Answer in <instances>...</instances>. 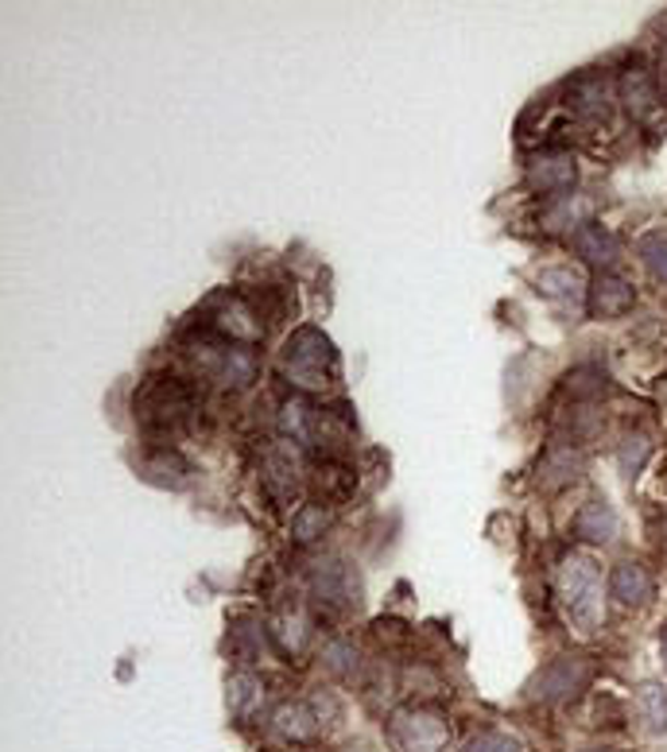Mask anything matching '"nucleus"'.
Here are the masks:
<instances>
[{"label": "nucleus", "instance_id": "f257e3e1", "mask_svg": "<svg viewBox=\"0 0 667 752\" xmlns=\"http://www.w3.org/2000/svg\"><path fill=\"white\" fill-rule=\"evenodd\" d=\"M559 590V606H563L566 621L578 628L582 636H590L601 628V578L598 566L590 563L586 555H571L563 559L555 578Z\"/></svg>", "mask_w": 667, "mask_h": 752}, {"label": "nucleus", "instance_id": "f03ea898", "mask_svg": "<svg viewBox=\"0 0 667 752\" xmlns=\"http://www.w3.org/2000/svg\"><path fill=\"white\" fill-rule=\"evenodd\" d=\"M283 376L291 385L300 388H326L338 373V353H334L330 338L315 326L291 333V342L283 345V361H280Z\"/></svg>", "mask_w": 667, "mask_h": 752}, {"label": "nucleus", "instance_id": "7ed1b4c3", "mask_svg": "<svg viewBox=\"0 0 667 752\" xmlns=\"http://www.w3.org/2000/svg\"><path fill=\"white\" fill-rule=\"evenodd\" d=\"M393 737L403 752H446L450 749V721L428 706H403L393 714Z\"/></svg>", "mask_w": 667, "mask_h": 752}, {"label": "nucleus", "instance_id": "20e7f679", "mask_svg": "<svg viewBox=\"0 0 667 752\" xmlns=\"http://www.w3.org/2000/svg\"><path fill=\"white\" fill-rule=\"evenodd\" d=\"M190 408H195L190 388L183 385V380H172V376H167V380H148L137 396V415H140V423H148V427H172V423H179Z\"/></svg>", "mask_w": 667, "mask_h": 752}, {"label": "nucleus", "instance_id": "39448f33", "mask_svg": "<svg viewBox=\"0 0 667 752\" xmlns=\"http://www.w3.org/2000/svg\"><path fill=\"white\" fill-rule=\"evenodd\" d=\"M590 683V659L586 656H559L528 683V698L536 702H566Z\"/></svg>", "mask_w": 667, "mask_h": 752}, {"label": "nucleus", "instance_id": "423d86ee", "mask_svg": "<svg viewBox=\"0 0 667 752\" xmlns=\"http://www.w3.org/2000/svg\"><path fill=\"white\" fill-rule=\"evenodd\" d=\"M311 598L323 609H358L361 601V581L346 559H326L311 571Z\"/></svg>", "mask_w": 667, "mask_h": 752}, {"label": "nucleus", "instance_id": "0eeeda50", "mask_svg": "<svg viewBox=\"0 0 667 752\" xmlns=\"http://www.w3.org/2000/svg\"><path fill=\"white\" fill-rule=\"evenodd\" d=\"M202 373L210 376V380H218L222 388H248L257 380V353L237 342L206 345Z\"/></svg>", "mask_w": 667, "mask_h": 752}, {"label": "nucleus", "instance_id": "6e6552de", "mask_svg": "<svg viewBox=\"0 0 667 752\" xmlns=\"http://www.w3.org/2000/svg\"><path fill=\"white\" fill-rule=\"evenodd\" d=\"M300 473H303V462H300V450H295V446L291 443L268 446L265 450V485L280 505H288L291 496L300 493Z\"/></svg>", "mask_w": 667, "mask_h": 752}, {"label": "nucleus", "instance_id": "1a4fd4ad", "mask_svg": "<svg viewBox=\"0 0 667 752\" xmlns=\"http://www.w3.org/2000/svg\"><path fill=\"white\" fill-rule=\"evenodd\" d=\"M578 179V167H574L571 155H539V160L528 163V187L539 190V195H563V190L574 187Z\"/></svg>", "mask_w": 667, "mask_h": 752}, {"label": "nucleus", "instance_id": "9d476101", "mask_svg": "<svg viewBox=\"0 0 667 752\" xmlns=\"http://www.w3.org/2000/svg\"><path fill=\"white\" fill-rule=\"evenodd\" d=\"M636 303V291L629 280H621V275H598V280L590 283V310L598 318H621L629 315Z\"/></svg>", "mask_w": 667, "mask_h": 752}, {"label": "nucleus", "instance_id": "9b49d317", "mask_svg": "<svg viewBox=\"0 0 667 752\" xmlns=\"http://www.w3.org/2000/svg\"><path fill=\"white\" fill-rule=\"evenodd\" d=\"M214 330L225 333V338L237 342V345L260 342V338H265V326L257 322L253 307H245L241 299H225L222 307L214 310Z\"/></svg>", "mask_w": 667, "mask_h": 752}, {"label": "nucleus", "instance_id": "f8f14e48", "mask_svg": "<svg viewBox=\"0 0 667 752\" xmlns=\"http://www.w3.org/2000/svg\"><path fill=\"white\" fill-rule=\"evenodd\" d=\"M272 729H276V737H283V741L303 744L318 733V714L307 706V702H288V706H280L272 714Z\"/></svg>", "mask_w": 667, "mask_h": 752}, {"label": "nucleus", "instance_id": "ddd939ff", "mask_svg": "<svg viewBox=\"0 0 667 752\" xmlns=\"http://www.w3.org/2000/svg\"><path fill=\"white\" fill-rule=\"evenodd\" d=\"M536 287L548 295V299H563V303H578L586 295V275L571 265H555V268H539L536 272Z\"/></svg>", "mask_w": 667, "mask_h": 752}, {"label": "nucleus", "instance_id": "4468645a", "mask_svg": "<svg viewBox=\"0 0 667 752\" xmlns=\"http://www.w3.org/2000/svg\"><path fill=\"white\" fill-rule=\"evenodd\" d=\"M574 248H578L582 260H590V265L598 268H609L617 257H621V240L613 237V230H606V225H586V230L574 233Z\"/></svg>", "mask_w": 667, "mask_h": 752}, {"label": "nucleus", "instance_id": "2eb2a0df", "mask_svg": "<svg viewBox=\"0 0 667 752\" xmlns=\"http://www.w3.org/2000/svg\"><path fill=\"white\" fill-rule=\"evenodd\" d=\"M609 594H613V598L621 601L624 609L644 606V601H648V594H652L648 571H644L641 563H621V566H613V578H609Z\"/></svg>", "mask_w": 667, "mask_h": 752}, {"label": "nucleus", "instance_id": "dca6fc26", "mask_svg": "<svg viewBox=\"0 0 667 752\" xmlns=\"http://www.w3.org/2000/svg\"><path fill=\"white\" fill-rule=\"evenodd\" d=\"M225 702H230V714L233 718H253L260 706H265V683H260L253 671H237V675H230V683H225Z\"/></svg>", "mask_w": 667, "mask_h": 752}, {"label": "nucleus", "instance_id": "f3484780", "mask_svg": "<svg viewBox=\"0 0 667 752\" xmlns=\"http://www.w3.org/2000/svg\"><path fill=\"white\" fill-rule=\"evenodd\" d=\"M621 102L633 117H648L652 105H656V78L644 67H633L621 74Z\"/></svg>", "mask_w": 667, "mask_h": 752}, {"label": "nucleus", "instance_id": "a211bd4d", "mask_svg": "<svg viewBox=\"0 0 667 752\" xmlns=\"http://www.w3.org/2000/svg\"><path fill=\"white\" fill-rule=\"evenodd\" d=\"M574 536L590 539V543H609L617 536V513L606 501H590L578 513V520H574Z\"/></svg>", "mask_w": 667, "mask_h": 752}, {"label": "nucleus", "instance_id": "6ab92c4d", "mask_svg": "<svg viewBox=\"0 0 667 752\" xmlns=\"http://www.w3.org/2000/svg\"><path fill=\"white\" fill-rule=\"evenodd\" d=\"M636 714H641L644 729L648 733H667V691L664 683H656V679H648V683L636 686Z\"/></svg>", "mask_w": 667, "mask_h": 752}, {"label": "nucleus", "instance_id": "aec40b11", "mask_svg": "<svg viewBox=\"0 0 667 752\" xmlns=\"http://www.w3.org/2000/svg\"><path fill=\"white\" fill-rule=\"evenodd\" d=\"M315 427H318V411L311 408L307 400H283L280 408V431L288 438H295V443H311L315 438Z\"/></svg>", "mask_w": 667, "mask_h": 752}, {"label": "nucleus", "instance_id": "412c9836", "mask_svg": "<svg viewBox=\"0 0 667 752\" xmlns=\"http://www.w3.org/2000/svg\"><path fill=\"white\" fill-rule=\"evenodd\" d=\"M140 473H144L152 485L179 489V485H187L190 466L183 462L179 454H152V458H144V462H140Z\"/></svg>", "mask_w": 667, "mask_h": 752}, {"label": "nucleus", "instance_id": "4be33fe9", "mask_svg": "<svg viewBox=\"0 0 667 752\" xmlns=\"http://www.w3.org/2000/svg\"><path fill=\"white\" fill-rule=\"evenodd\" d=\"M590 214H594L590 198L571 195V198H563L559 205H551L543 222H548V230H586V225H590Z\"/></svg>", "mask_w": 667, "mask_h": 752}, {"label": "nucleus", "instance_id": "5701e85b", "mask_svg": "<svg viewBox=\"0 0 667 752\" xmlns=\"http://www.w3.org/2000/svg\"><path fill=\"white\" fill-rule=\"evenodd\" d=\"M272 633H276V641H280V648L295 656V651H303V644H307L311 621L300 613V609H295V613H280V621H276Z\"/></svg>", "mask_w": 667, "mask_h": 752}, {"label": "nucleus", "instance_id": "b1692460", "mask_svg": "<svg viewBox=\"0 0 667 752\" xmlns=\"http://www.w3.org/2000/svg\"><path fill=\"white\" fill-rule=\"evenodd\" d=\"M582 473V454L574 450H555L543 462V470H539V481L543 485H566V481H574Z\"/></svg>", "mask_w": 667, "mask_h": 752}, {"label": "nucleus", "instance_id": "393cba45", "mask_svg": "<svg viewBox=\"0 0 667 752\" xmlns=\"http://www.w3.org/2000/svg\"><path fill=\"white\" fill-rule=\"evenodd\" d=\"M326 528H330V513H326L323 505H307L295 513V520H291V539H295V543H315Z\"/></svg>", "mask_w": 667, "mask_h": 752}, {"label": "nucleus", "instance_id": "a878e982", "mask_svg": "<svg viewBox=\"0 0 667 752\" xmlns=\"http://www.w3.org/2000/svg\"><path fill=\"white\" fill-rule=\"evenodd\" d=\"M636 257H641V265L648 268L652 275L667 280V233H644V237L636 240Z\"/></svg>", "mask_w": 667, "mask_h": 752}, {"label": "nucleus", "instance_id": "bb28decb", "mask_svg": "<svg viewBox=\"0 0 667 752\" xmlns=\"http://www.w3.org/2000/svg\"><path fill=\"white\" fill-rule=\"evenodd\" d=\"M323 667L334 675H353L358 667V648L350 641H326L323 644Z\"/></svg>", "mask_w": 667, "mask_h": 752}, {"label": "nucleus", "instance_id": "cd10ccee", "mask_svg": "<svg viewBox=\"0 0 667 752\" xmlns=\"http://www.w3.org/2000/svg\"><path fill=\"white\" fill-rule=\"evenodd\" d=\"M574 94H578V109L582 113H590V117H606V113H609L606 82H598V78H582L578 86H574Z\"/></svg>", "mask_w": 667, "mask_h": 752}, {"label": "nucleus", "instance_id": "c85d7f7f", "mask_svg": "<svg viewBox=\"0 0 667 752\" xmlns=\"http://www.w3.org/2000/svg\"><path fill=\"white\" fill-rule=\"evenodd\" d=\"M644 458H648V438H644V435H629V438H624L621 454H617V462H621L624 478H633V473L644 466Z\"/></svg>", "mask_w": 667, "mask_h": 752}, {"label": "nucleus", "instance_id": "c756f323", "mask_svg": "<svg viewBox=\"0 0 667 752\" xmlns=\"http://www.w3.org/2000/svg\"><path fill=\"white\" fill-rule=\"evenodd\" d=\"M463 752H524L520 741L508 733H478Z\"/></svg>", "mask_w": 667, "mask_h": 752}, {"label": "nucleus", "instance_id": "7c9ffc66", "mask_svg": "<svg viewBox=\"0 0 667 752\" xmlns=\"http://www.w3.org/2000/svg\"><path fill=\"white\" fill-rule=\"evenodd\" d=\"M652 489H656V496H664V501H667V454L659 458V466H656V485H652Z\"/></svg>", "mask_w": 667, "mask_h": 752}, {"label": "nucleus", "instance_id": "2f4dec72", "mask_svg": "<svg viewBox=\"0 0 667 752\" xmlns=\"http://www.w3.org/2000/svg\"><path fill=\"white\" fill-rule=\"evenodd\" d=\"M590 752H613V749H590Z\"/></svg>", "mask_w": 667, "mask_h": 752}, {"label": "nucleus", "instance_id": "473e14b6", "mask_svg": "<svg viewBox=\"0 0 667 752\" xmlns=\"http://www.w3.org/2000/svg\"><path fill=\"white\" fill-rule=\"evenodd\" d=\"M664 659H667V636H664Z\"/></svg>", "mask_w": 667, "mask_h": 752}]
</instances>
